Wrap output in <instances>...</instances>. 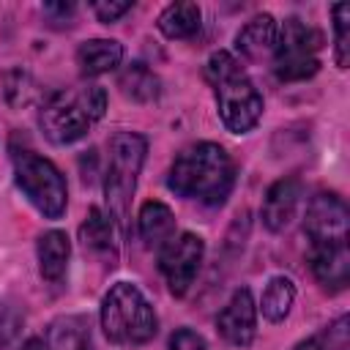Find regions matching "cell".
<instances>
[{
    "label": "cell",
    "mask_w": 350,
    "mask_h": 350,
    "mask_svg": "<svg viewBox=\"0 0 350 350\" xmlns=\"http://www.w3.org/2000/svg\"><path fill=\"white\" fill-rule=\"evenodd\" d=\"M167 186L183 200L221 205L235 186V164L221 145L194 142L175 156Z\"/></svg>",
    "instance_id": "1"
},
{
    "label": "cell",
    "mask_w": 350,
    "mask_h": 350,
    "mask_svg": "<svg viewBox=\"0 0 350 350\" xmlns=\"http://www.w3.org/2000/svg\"><path fill=\"white\" fill-rule=\"evenodd\" d=\"M205 79L213 88L224 129L232 134H249L262 118V96L241 60L227 49H216L205 63Z\"/></svg>",
    "instance_id": "2"
},
{
    "label": "cell",
    "mask_w": 350,
    "mask_h": 350,
    "mask_svg": "<svg viewBox=\"0 0 350 350\" xmlns=\"http://www.w3.org/2000/svg\"><path fill=\"white\" fill-rule=\"evenodd\" d=\"M107 112V90L101 85H85L79 90H57L44 98L38 126L52 145H71L82 139L96 120Z\"/></svg>",
    "instance_id": "3"
},
{
    "label": "cell",
    "mask_w": 350,
    "mask_h": 350,
    "mask_svg": "<svg viewBox=\"0 0 350 350\" xmlns=\"http://www.w3.org/2000/svg\"><path fill=\"white\" fill-rule=\"evenodd\" d=\"M104 336L118 347H139L148 345L159 331V317L145 298V293L131 282H115L98 309Z\"/></svg>",
    "instance_id": "4"
},
{
    "label": "cell",
    "mask_w": 350,
    "mask_h": 350,
    "mask_svg": "<svg viewBox=\"0 0 350 350\" xmlns=\"http://www.w3.org/2000/svg\"><path fill=\"white\" fill-rule=\"evenodd\" d=\"M148 156V139L137 131H118L109 139L107 170H104V200L112 221L126 230L131 216V197Z\"/></svg>",
    "instance_id": "5"
},
{
    "label": "cell",
    "mask_w": 350,
    "mask_h": 350,
    "mask_svg": "<svg viewBox=\"0 0 350 350\" xmlns=\"http://www.w3.org/2000/svg\"><path fill=\"white\" fill-rule=\"evenodd\" d=\"M11 161H14V180L19 191L27 197V202L44 219L52 221L60 219L68 205V186L57 164L30 148H16L11 153Z\"/></svg>",
    "instance_id": "6"
},
{
    "label": "cell",
    "mask_w": 350,
    "mask_h": 350,
    "mask_svg": "<svg viewBox=\"0 0 350 350\" xmlns=\"http://www.w3.org/2000/svg\"><path fill=\"white\" fill-rule=\"evenodd\" d=\"M323 46V33L312 27L309 22L298 16H287L279 25L276 36V49H273V74L279 82H304L317 74L320 68V52Z\"/></svg>",
    "instance_id": "7"
},
{
    "label": "cell",
    "mask_w": 350,
    "mask_h": 350,
    "mask_svg": "<svg viewBox=\"0 0 350 350\" xmlns=\"http://www.w3.org/2000/svg\"><path fill=\"white\" fill-rule=\"evenodd\" d=\"M205 257V241L197 232H178L159 249V271L175 298H183L194 284Z\"/></svg>",
    "instance_id": "8"
},
{
    "label": "cell",
    "mask_w": 350,
    "mask_h": 350,
    "mask_svg": "<svg viewBox=\"0 0 350 350\" xmlns=\"http://www.w3.org/2000/svg\"><path fill=\"white\" fill-rule=\"evenodd\" d=\"M350 211L347 202L334 191H317L304 216V232L309 243H347Z\"/></svg>",
    "instance_id": "9"
},
{
    "label": "cell",
    "mask_w": 350,
    "mask_h": 350,
    "mask_svg": "<svg viewBox=\"0 0 350 350\" xmlns=\"http://www.w3.org/2000/svg\"><path fill=\"white\" fill-rule=\"evenodd\" d=\"M216 328L232 347H249L257 336V304L249 287H238L216 317Z\"/></svg>",
    "instance_id": "10"
},
{
    "label": "cell",
    "mask_w": 350,
    "mask_h": 350,
    "mask_svg": "<svg viewBox=\"0 0 350 350\" xmlns=\"http://www.w3.org/2000/svg\"><path fill=\"white\" fill-rule=\"evenodd\" d=\"M301 202V180L295 175H284L279 180H273L262 197V208H260V219L265 224L268 232H282Z\"/></svg>",
    "instance_id": "11"
},
{
    "label": "cell",
    "mask_w": 350,
    "mask_h": 350,
    "mask_svg": "<svg viewBox=\"0 0 350 350\" xmlns=\"http://www.w3.org/2000/svg\"><path fill=\"white\" fill-rule=\"evenodd\" d=\"M309 268L328 293L345 290L350 282L347 243H309Z\"/></svg>",
    "instance_id": "12"
},
{
    "label": "cell",
    "mask_w": 350,
    "mask_h": 350,
    "mask_svg": "<svg viewBox=\"0 0 350 350\" xmlns=\"http://www.w3.org/2000/svg\"><path fill=\"white\" fill-rule=\"evenodd\" d=\"M276 36H279V22L271 14H257L238 30L235 49L241 52V57H246L252 63H262V60L273 57Z\"/></svg>",
    "instance_id": "13"
},
{
    "label": "cell",
    "mask_w": 350,
    "mask_h": 350,
    "mask_svg": "<svg viewBox=\"0 0 350 350\" xmlns=\"http://www.w3.org/2000/svg\"><path fill=\"white\" fill-rule=\"evenodd\" d=\"M118 230L120 227L112 221V216L104 208H90L85 221L79 224V241L90 254L115 260L118 257Z\"/></svg>",
    "instance_id": "14"
},
{
    "label": "cell",
    "mask_w": 350,
    "mask_h": 350,
    "mask_svg": "<svg viewBox=\"0 0 350 350\" xmlns=\"http://www.w3.org/2000/svg\"><path fill=\"white\" fill-rule=\"evenodd\" d=\"M120 63H123V44L115 38H88L77 46V66L88 79L109 74Z\"/></svg>",
    "instance_id": "15"
},
{
    "label": "cell",
    "mask_w": 350,
    "mask_h": 350,
    "mask_svg": "<svg viewBox=\"0 0 350 350\" xmlns=\"http://www.w3.org/2000/svg\"><path fill=\"white\" fill-rule=\"evenodd\" d=\"M137 230L148 249H161L175 235V213L161 200H148L139 205Z\"/></svg>",
    "instance_id": "16"
},
{
    "label": "cell",
    "mask_w": 350,
    "mask_h": 350,
    "mask_svg": "<svg viewBox=\"0 0 350 350\" xmlns=\"http://www.w3.org/2000/svg\"><path fill=\"white\" fill-rule=\"evenodd\" d=\"M36 254H38V271L46 282L57 284L63 282L66 271H68V260H71V241L63 230H46L41 232L38 238V246H36Z\"/></svg>",
    "instance_id": "17"
},
{
    "label": "cell",
    "mask_w": 350,
    "mask_h": 350,
    "mask_svg": "<svg viewBox=\"0 0 350 350\" xmlns=\"http://www.w3.org/2000/svg\"><path fill=\"white\" fill-rule=\"evenodd\" d=\"M200 25H202V11H200L197 3H189V0H183V3H170V5L159 14V19H156L159 33H161L164 38H170V41H183V38L197 36Z\"/></svg>",
    "instance_id": "18"
},
{
    "label": "cell",
    "mask_w": 350,
    "mask_h": 350,
    "mask_svg": "<svg viewBox=\"0 0 350 350\" xmlns=\"http://www.w3.org/2000/svg\"><path fill=\"white\" fill-rule=\"evenodd\" d=\"M44 339H46L49 350H93L90 325L79 314L57 317L55 323H49Z\"/></svg>",
    "instance_id": "19"
},
{
    "label": "cell",
    "mask_w": 350,
    "mask_h": 350,
    "mask_svg": "<svg viewBox=\"0 0 350 350\" xmlns=\"http://www.w3.org/2000/svg\"><path fill=\"white\" fill-rule=\"evenodd\" d=\"M118 88L123 90L126 98L131 101H139V104H150L159 98L161 93V82L159 77L153 74V68H148L145 63H131L120 71L118 77Z\"/></svg>",
    "instance_id": "20"
},
{
    "label": "cell",
    "mask_w": 350,
    "mask_h": 350,
    "mask_svg": "<svg viewBox=\"0 0 350 350\" xmlns=\"http://www.w3.org/2000/svg\"><path fill=\"white\" fill-rule=\"evenodd\" d=\"M293 301H295V284L290 276H273L265 290H262V298H260V312L268 323H282L290 309H293Z\"/></svg>",
    "instance_id": "21"
},
{
    "label": "cell",
    "mask_w": 350,
    "mask_h": 350,
    "mask_svg": "<svg viewBox=\"0 0 350 350\" xmlns=\"http://www.w3.org/2000/svg\"><path fill=\"white\" fill-rule=\"evenodd\" d=\"M334 16V63L339 68H347L350 63V3L331 5Z\"/></svg>",
    "instance_id": "22"
},
{
    "label": "cell",
    "mask_w": 350,
    "mask_h": 350,
    "mask_svg": "<svg viewBox=\"0 0 350 350\" xmlns=\"http://www.w3.org/2000/svg\"><path fill=\"white\" fill-rule=\"evenodd\" d=\"M3 85H5L3 93H5V98H8L11 107H25V104H30V101L36 98V93H38L33 77H30L27 71H22V68L8 71V74L3 77Z\"/></svg>",
    "instance_id": "23"
},
{
    "label": "cell",
    "mask_w": 350,
    "mask_h": 350,
    "mask_svg": "<svg viewBox=\"0 0 350 350\" xmlns=\"http://www.w3.org/2000/svg\"><path fill=\"white\" fill-rule=\"evenodd\" d=\"M22 323H25V317H22L14 306L0 304V350H5V347L16 339V334H19Z\"/></svg>",
    "instance_id": "24"
},
{
    "label": "cell",
    "mask_w": 350,
    "mask_h": 350,
    "mask_svg": "<svg viewBox=\"0 0 350 350\" xmlns=\"http://www.w3.org/2000/svg\"><path fill=\"white\" fill-rule=\"evenodd\" d=\"M90 8H93V14H96L98 22L112 25V22H118L123 14L131 11V3H129V0H98V3H93Z\"/></svg>",
    "instance_id": "25"
},
{
    "label": "cell",
    "mask_w": 350,
    "mask_h": 350,
    "mask_svg": "<svg viewBox=\"0 0 350 350\" xmlns=\"http://www.w3.org/2000/svg\"><path fill=\"white\" fill-rule=\"evenodd\" d=\"M167 350H208V342L200 331L194 328H178L172 336H170V345Z\"/></svg>",
    "instance_id": "26"
},
{
    "label": "cell",
    "mask_w": 350,
    "mask_h": 350,
    "mask_svg": "<svg viewBox=\"0 0 350 350\" xmlns=\"http://www.w3.org/2000/svg\"><path fill=\"white\" fill-rule=\"evenodd\" d=\"M41 11H44V16L52 22V25H68L71 19H74V14H77V5L74 3H44L41 5Z\"/></svg>",
    "instance_id": "27"
},
{
    "label": "cell",
    "mask_w": 350,
    "mask_h": 350,
    "mask_svg": "<svg viewBox=\"0 0 350 350\" xmlns=\"http://www.w3.org/2000/svg\"><path fill=\"white\" fill-rule=\"evenodd\" d=\"M19 350H49V347H46V339L44 336H30V339L22 342Z\"/></svg>",
    "instance_id": "28"
},
{
    "label": "cell",
    "mask_w": 350,
    "mask_h": 350,
    "mask_svg": "<svg viewBox=\"0 0 350 350\" xmlns=\"http://www.w3.org/2000/svg\"><path fill=\"white\" fill-rule=\"evenodd\" d=\"M293 350H323V342L317 336H309V339H301Z\"/></svg>",
    "instance_id": "29"
}]
</instances>
